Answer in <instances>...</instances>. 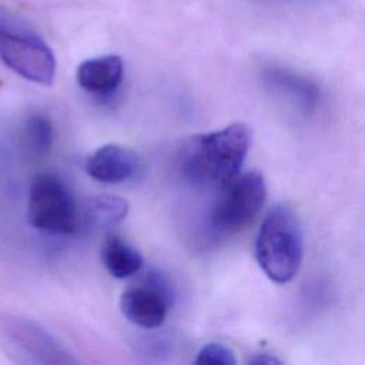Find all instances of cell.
<instances>
[{"instance_id": "6da1fadb", "label": "cell", "mask_w": 365, "mask_h": 365, "mask_svg": "<svg viewBox=\"0 0 365 365\" xmlns=\"http://www.w3.org/2000/svg\"><path fill=\"white\" fill-rule=\"evenodd\" d=\"M250 145V128L234 123L185 140L178 150V167L195 184L221 187L240 174Z\"/></svg>"}, {"instance_id": "3957f363", "label": "cell", "mask_w": 365, "mask_h": 365, "mask_svg": "<svg viewBox=\"0 0 365 365\" xmlns=\"http://www.w3.org/2000/svg\"><path fill=\"white\" fill-rule=\"evenodd\" d=\"M29 224L50 235H67L78 230L81 212L68 184L56 173L34 177L27 198Z\"/></svg>"}, {"instance_id": "30bf717a", "label": "cell", "mask_w": 365, "mask_h": 365, "mask_svg": "<svg viewBox=\"0 0 365 365\" xmlns=\"http://www.w3.org/2000/svg\"><path fill=\"white\" fill-rule=\"evenodd\" d=\"M124 76L123 58L117 54H106L87 58L77 67V84L88 94L97 97L111 96L121 84Z\"/></svg>"}, {"instance_id": "ba28073f", "label": "cell", "mask_w": 365, "mask_h": 365, "mask_svg": "<svg viewBox=\"0 0 365 365\" xmlns=\"http://www.w3.org/2000/svg\"><path fill=\"white\" fill-rule=\"evenodd\" d=\"M10 345L36 362L71 364L73 358L41 327L30 321H17L7 329Z\"/></svg>"}, {"instance_id": "9c48e42d", "label": "cell", "mask_w": 365, "mask_h": 365, "mask_svg": "<svg viewBox=\"0 0 365 365\" xmlns=\"http://www.w3.org/2000/svg\"><path fill=\"white\" fill-rule=\"evenodd\" d=\"M140 167L138 157L120 144H104L93 151L86 163V173L96 181L120 184L133 178Z\"/></svg>"}, {"instance_id": "9a60e30c", "label": "cell", "mask_w": 365, "mask_h": 365, "mask_svg": "<svg viewBox=\"0 0 365 365\" xmlns=\"http://www.w3.org/2000/svg\"><path fill=\"white\" fill-rule=\"evenodd\" d=\"M248 362L250 364H257V365H261V364H268V365H274V364H279V361L277 359V358H274V356H269V355H259V354H257V355H254V356H251L250 359H248Z\"/></svg>"}, {"instance_id": "7c38bea8", "label": "cell", "mask_w": 365, "mask_h": 365, "mask_svg": "<svg viewBox=\"0 0 365 365\" xmlns=\"http://www.w3.org/2000/svg\"><path fill=\"white\" fill-rule=\"evenodd\" d=\"M127 212L128 202L125 200L103 194L88 200L83 218L88 225L101 230L118 224L127 217Z\"/></svg>"}, {"instance_id": "5b68a950", "label": "cell", "mask_w": 365, "mask_h": 365, "mask_svg": "<svg viewBox=\"0 0 365 365\" xmlns=\"http://www.w3.org/2000/svg\"><path fill=\"white\" fill-rule=\"evenodd\" d=\"M220 188L210 214L211 225L220 234L240 232L255 220L265 204V178L259 171L251 170L235 175Z\"/></svg>"}, {"instance_id": "52a82bcc", "label": "cell", "mask_w": 365, "mask_h": 365, "mask_svg": "<svg viewBox=\"0 0 365 365\" xmlns=\"http://www.w3.org/2000/svg\"><path fill=\"white\" fill-rule=\"evenodd\" d=\"M262 80L267 88L298 115H307L315 108L319 90L312 81L298 73L274 66L264 70Z\"/></svg>"}, {"instance_id": "8992f818", "label": "cell", "mask_w": 365, "mask_h": 365, "mask_svg": "<svg viewBox=\"0 0 365 365\" xmlns=\"http://www.w3.org/2000/svg\"><path fill=\"white\" fill-rule=\"evenodd\" d=\"M171 307V289L158 272L147 274L125 288L120 298L123 315L134 325L154 329L164 324Z\"/></svg>"}, {"instance_id": "5bb4252c", "label": "cell", "mask_w": 365, "mask_h": 365, "mask_svg": "<svg viewBox=\"0 0 365 365\" xmlns=\"http://www.w3.org/2000/svg\"><path fill=\"white\" fill-rule=\"evenodd\" d=\"M200 365H235L237 358L231 348L221 342H208L201 346L194 359Z\"/></svg>"}, {"instance_id": "277c9868", "label": "cell", "mask_w": 365, "mask_h": 365, "mask_svg": "<svg viewBox=\"0 0 365 365\" xmlns=\"http://www.w3.org/2000/svg\"><path fill=\"white\" fill-rule=\"evenodd\" d=\"M0 60L20 77L50 86L56 77V57L33 30L0 13Z\"/></svg>"}, {"instance_id": "4fadbf2b", "label": "cell", "mask_w": 365, "mask_h": 365, "mask_svg": "<svg viewBox=\"0 0 365 365\" xmlns=\"http://www.w3.org/2000/svg\"><path fill=\"white\" fill-rule=\"evenodd\" d=\"M54 130L51 121L43 114H31L23 127V141L26 150L34 155L41 157L48 153L53 145Z\"/></svg>"}, {"instance_id": "8fae6325", "label": "cell", "mask_w": 365, "mask_h": 365, "mask_svg": "<svg viewBox=\"0 0 365 365\" xmlns=\"http://www.w3.org/2000/svg\"><path fill=\"white\" fill-rule=\"evenodd\" d=\"M100 257L108 274L118 279L135 275L144 267V258L140 251L114 234L106 237Z\"/></svg>"}, {"instance_id": "7a4b0ae2", "label": "cell", "mask_w": 365, "mask_h": 365, "mask_svg": "<svg viewBox=\"0 0 365 365\" xmlns=\"http://www.w3.org/2000/svg\"><path fill=\"white\" fill-rule=\"evenodd\" d=\"M254 252L271 281L287 284L295 278L304 257V232L292 207L277 204L267 212L255 237Z\"/></svg>"}]
</instances>
